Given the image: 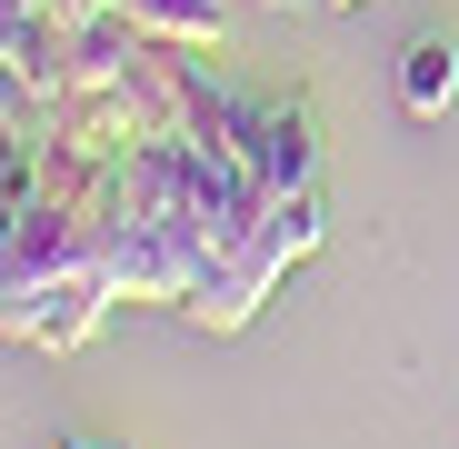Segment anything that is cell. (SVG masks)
<instances>
[{
	"label": "cell",
	"instance_id": "6da1fadb",
	"mask_svg": "<svg viewBox=\"0 0 459 449\" xmlns=\"http://www.w3.org/2000/svg\"><path fill=\"white\" fill-rule=\"evenodd\" d=\"M190 50H200V40H180V60H170V81H180V120H190L200 140H220V150H240V160L260 170V190H280V200L320 190V120H310V100L230 91L220 70H200Z\"/></svg>",
	"mask_w": 459,
	"mask_h": 449
},
{
	"label": "cell",
	"instance_id": "8992f818",
	"mask_svg": "<svg viewBox=\"0 0 459 449\" xmlns=\"http://www.w3.org/2000/svg\"><path fill=\"white\" fill-rule=\"evenodd\" d=\"M330 11H350V0H330Z\"/></svg>",
	"mask_w": 459,
	"mask_h": 449
},
{
	"label": "cell",
	"instance_id": "7a4b0ae2",
	"mask_svg": "<svg viewBox=\"0 0 459 449\" xmlns=\"http://www.w3.org/2000/svg\"><path fill=\"white\" fill-rule=\"evenodd\" d=\"M320 220H330V200H320V190L270 200V220L250 230V250H230V260H220V270H210V280L180 299V310H190L200 330H220V340H230V330H250V320H260V299H270V289H280L299 260L320 250Z\"/></svg>",
	"mask_w": 459,
	"mask_h": 449
},
{
	"label": "cell",
	"instance_id": "3957f363",
	"mask_svg": "<svg viewBox=\"0 0 459 449\" xmlns=\"http://www.w3.org/2000/svg\"><path fill=\"white\" fill-rule=\"evenodd\" d=\"M50 11H130L160 40H220V0H50Z\"/></svg>",
	"mask_w": 459,
	"mask_h": 449
},
{
	"label": "cell",
	"instance_id": "5b68a950",
	"mask_svg": "<svg viewBox=\"0 0 459 449\" xmlns=\"http://www.w3.org/2000/svg\"><path fill=\"white\" fill-rule=\"evenodd\" d=\"M50 449H110V439H91V429H70V439H50Z\"/></svg>",
	"mask_w": 459,
	"mask_h": 449
},
{
	"label": "cell",
	"instance_id": "277c9868",
	"mask_svg": "<svg viewBox=\"0 0 459 449\" xmlns=\"http://www.w3.org/2000/svg\"><path fill=\"white\" fill-rule=\"evenodd\" d=\"M400 100H410L420 120H439V110L459 100V50H449V40H410V50H400Z\"/></svg>",
	"mask_w": 459,
	"mask_h": 449
}]
</instances>
